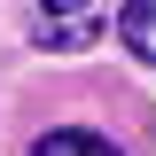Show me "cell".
I'll list each match as a JSON object with an SVG mask.
<instances>
[{
	"label": "cell",
	"mask_w": 156,
	"mask_h": 156,
	"mask_svg": "<svg viewBox=\"0 0 156 156\" xmlns=\"http://www.w3.org/2000/svg\"><path fill=\"white\" fill-rule=\"evenodd\" d=\"M31 47H94L101 31H109V16H101L94 0H47V8H31Z\"/></svg>",
	"instance_id": "obj_1"
},
{
	"label": "cell",
	"mask_w": 156,
	"mask_h": 156,
	"mask_svg": "<svg viewBox=\"0 0 156 156\" xmlns=\"http://www.w3.org/2000/svg\"><path fill=\"white\" fill-rule=\"evenodd\" d=\"M117 39H125L140 62H156V0H133V8L117 16Z\"/></svg>",
	"instance_id": "obj_3"
},
{
	"label": "cell",
	"mask_w": 156,
	"mask_h": 156,
	"mask_svg": "<svg viewBox=\"0 0 156 156\" xmlns=\"http://www.w3.org/2000/svg\"><path fill=\"white\" fill-rule=\"evenodd\" d=\"M31 156H125V148H117V140H101V133H78V125H62V133L31 140Z\"/></svg>",
	"instance_id": "obj_2"
}]
</instances>
